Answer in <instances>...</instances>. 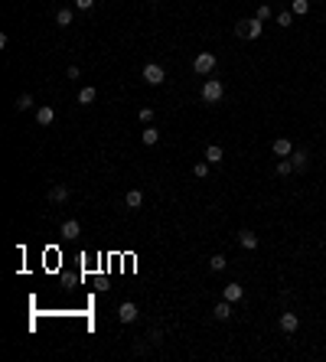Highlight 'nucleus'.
I'll return each instance as SVG.
<instances>
[{
    "mask_svg": "<svg viewBox=\"0 0 326 362\" xmlns=\"http://www.w3.org/2000/svg\"><path fill=\"white\" fill-rule=\"evenodd\" d=\"M55 23H59V26H72V10H69V7H62V10L55 13Z\"/></svg>",
    "mask_w": 326,
    "mask_h": 362,
    "instance_id": "nucleus-22",
    "label": "nucleus"
},
{
    "mask_svg": "<svg viewBox=\"0 0 326 362\" xmlns=\"http://www.w3.org/2000/svg\"><path fill=\"white\" fill-rule=\"evenodd\" d=\"M261 33H264V20H258V17H251V20H248V39H258Z\"/></svg>",
    "mask_w": 326,
    "mask_h": 362,
    "instance_id": "nucleus-15",
    "label": "nucleus"
},
{
    "mask_svg": "<svg viewBox=\"0 0 326 362\" xmlns=\"http://www.w3.org/2000/svg\"><path fill=\"white\" fill-rule=\"evenodd\" d=\"M141 141L147 144V147H153V144L160 141V131H157V127H150V124H147V127H144V134H141Z\"/></svg>",
    "mask_w": 326,
    "mask_h": 362,
    "instance_id": "nucleus-18",
    "label": "nucleus"
},
{
    "mask_svg": "<svg viewBox=\"0 0 326 362\" xmlns=\"http://www.w3.org/2000/svg\"><path fill=\"white\" fill-rule=\"evenodd\" d=\"M49 202H55V206L69 202V186H65V183H55V186L49 189Z\"/></svg>",
    "mask_w": 326,
    "mask_h": 362,
    "instance_id": "nucleus-7",
    "label": "nucleus"
},
{
    "mask_svg": "<svg viewBox=\"0 0 326 362\" xmlns=\"http://www.w3.org/2000/svg\"><path fill=\"white\" fill-rule=\"evenodd\" d=\"M65 75H69V78H78V75H82V69H78V66H69V69H65Z\"/></svg>",
    "mask_w": 326,
    "mask_h": 362,
    "instance_id": "nucleus-30",
    "label": "nucleus"
},
{
    "mask_svg": "<svg viewBox=\"0 0 326 362\" xmlns=\"http://www.w3.org/2000/svg\"><path fill=\"white\" fill-rule=\"evenodd\" d=\"M271 150H274V157H290L293 154V144L287 141V137H277V141L271 144Z\"/></svg>",
    "mask_w": 326,
    "mask_h": 362,
    "instance_id": "nucleus-10",
    "label": "nucleus"
},
{
    "mask_svg": "<svg viewBox=\"0 0 326 362\" xmlns=\"http://www.w3.org/2000/svg\"><path fill=\"white\" fill-rule=\"evenodd\" d=\"M147 340H150V343H153V346H157V343H160V340H163V333H160V329H150V333H147Z\"/></svg>",
    "mask_w": 326,
    "mask_h": 362,
    "instance_id": "nucleus-29",
    "label": "nucleus"
},
{
    "mask_svg": "<svg viewBox=\"0 0 326 362\" xmlns=\"http://www.w3.org/2000/svg\"><path fill=\"white\" fill-rule=\"evenodd\" d=\"M212 317H216V320H232V304H228V300L216 304V310H212Z\"/></svg>",
    "mask_w": 326,
    "mask_h": 362,
    "instance_id": "nucleus-16",
    "label": "nucleus"
},
{
    "mask_svg": "<svg viewBox=\"0 0 326 362\" xmlns=\"http://www.w3.org/2000/svg\"><path fill=\"white\" fill-rule=\"evenodd\" d=\"M124 206H127V209H141L144 206V193H141V189H127V193H124Z\"/></svg>",
    "mask_w": 326,
    "mask_h": 362,
    "instance_id": "nucleus-11",
    "label": "nucleus"
},
{
    "mask_svg": "<svg viewBox=\"0 0 326 362\" xmlns=\"http://www.w3.org/2000/svg\"><path fill=\"white\" fill-rule=\"evenodd\" d=\"M254 17H258V20H268V17H271V7H268V3H261V7H258V13H254Z\"/></svg>",
    "mask_w": 326,
    "mask_h": 362,
    "instance_id": "nucleus-26",
    "label": "nucleus"
},
{
    "mask_svg": "<svg viewBox=\"0 0 326 362\" xmlns=\"http://www.w3.org/2000/svg\"><path fill=\"white\" fill-rule=\"evenodd\" d=\"M209 268H212V271H225L228 258H225V254H212V258H209Z\"/></svg>",
    "mask_w": 326,
    "mask_h": 362,
    "instance_id": "nucleus-20",
    "label": "nucleus"
},
{
    "mask_svg": "<svg viewBox=\"0 0 326 362\" xmlns=\"http://www.w3.org/2000/svg\"><path fill=\"white\" fill-rule=\"evenodd\" d=\"M163 78H166V72H163L160 62H147L144 66V82L147 85H163Z\"/></svg>",
    "mask_w": 326,
    "mask_h": 362,
    "instance_id": "nucleus-3",
    "label": "nucleus"
},
{
    "mask_svg": "<svg viewBox=\"0 0 326 362\" xmlns=\"http://www.w3.org/2000/svg\"><path fill=\"white\" fill-rule=\"evenodd\" d=\"M209 166H212V163H209V160H199V163L193 166V173L199 176V180H206V176H209Z\"/></svg>",
    "mask_w": 326,
    "mask_h": 362,
    "instance_id": "nucleus-23",
    "label": "nucleus"
},
{
    "mask_svg": "<svg viewBox=\"0 0 326 362\" xmlns=\"http://www.w3.org/2000/svg\"><path fill=\"white\" fill-rule=\"evenodd\" d=\"M218 66V59H216V53H199L193 59V69H196V75H209L212 69Z\"/></svg>",
    "mask_w": 326,
    "mask_h": 362,
    "instance_id": "nucleus-2",
    "label": "nucleus"
},
{
    "mask_svg": "<svg viewBox=\"0 0 326 362\" xmlns=\"http://www.w3.org/2000/svg\"><path fill=\"white\" fill-rule=\"evenodd\" d=\"M33 108V95H20L17 98V111H30Z\"/></svg>",
    "mask_w": 326,
    "mask_h": 362,
    "instance_id": "nucleus-24",
    "label": "nucleus"
},
{
    "mask_svg": "<svg viewBox=\"0 0 326 362\" xmlns=\"http://www.w3.org/2000/svg\"><path fill=\"white\" fill-rule=\"evenodd\" d=\"M206 160H209V163H222V160H225V150H222L218 144H209V147H206Z\"/></svg>",
    "mask_w": 326,
    "mask_h": 362,
    "instance_id": "nucleus-13",
    "label": "nucleus"
},
{
    "mask_svg": "<svg viewBox=\"0 0 326 362\" xmlns=\"http://www.w3.org/2000/svg\"><path fill=\"white\" fill-rule=\"evenodd\" d=\"M277 326H281L284 333H297V326H300V317H297V313H290V310H284L281 317H277Z\"/></svg>",
    "mask_w": 326,
    "mask_h": 362,
    "instance_id": "nucleus-4",
    "label": "nucleus"
},
{
    "mask_svg": "<svg viewBox=\"0 0 326 362\" xmlns=\"http://www.w3.org/2000/svg\"><path fill=\"white\" fill-rule=\"evenodd\" d=\"M290 163H293V170H307V166H310L307 150H293V154H290Z\"/></svg>",
    "mask_w": 326,
    "mask_h": 362,
    "instance_id": "nucleus-14",
    "label": "nucleus"
},
{
    "mask_svg": "<svg viewBox=\"0 0 326 362\" xmlns=\"http://www.w3.org/2000/svg\"><path fill=\"white\" fill-rule=\"evenodd\" d=\"M137 317H141V313H137V304H130V300H124V304L118 307V320H121V323H134Z\"/></svg>",
    "mask_w": 326,
    "mask_h": 362,
    "instance_id": "nucleus-5",
    "label": "nucleus"
},
{
    "mask_svg": "<svg viewBox=\"0 0 326 362\" xmlns=\"http://www.w3.org/2000/svg\"><path fill=\"white\" fill-rule=\"evenodd\" d=\"M290 13H293V17H304V13H310V0H293V3H290Z\"/></svg>",
    "mask_w": 326,
    "mask_h": 362,
    "instance_id": "nucleus-19",
    "label": "nucleus"
},
{
    "mask_svg": "<svg viewBox=\"0 0 326 362\" xmlns=\"http://www.w3.org/2000/svg\"><path fill=\"white\" fill-rule=\"evenodd\" d=\"M241 297H245V287L241 284H225V290H222V300H228V304H238Z\"/></svg>",
    "mask_w": 326,
    "mask_h": 362,
    "instance_id": "nucleus-8",
    "label": "nucleus"
},
{
    "mask_svg": "<svg viewBox=\"0 0 326 362\" xmlns=\"http://www.w3.org/2000/svg\"><path fill=\"white\" fill-rule=\"evenodd\" d=\"M59 232H62V238H78V235H82V225H78L75 219H65L62 225H59Z\"/></svg>",
    "mask_w": 326,
    "mask_h": 362,
    "instance_id": "nucleus-9",
    "label": "nucleus"
},
{
    "mask_svg": "<svg viewBox=\"0 0 326 362\" xmlns=\"http://www.w3.org/2000/svg\"><path fill=\"white\" fill-rule=\"evenodd\" d=\"M95 98H98V88H91V85H85L78 91V105H91Z\"/></svg>",
    "mask_w": 326,
    "mask_h": 362,
    "instance_id": "nucleus-17",
    "label": "nucleus"
},
{
    "mask_svg": "<svg viewBox=\"0 0 326 362\" xmlns=\"http://www.w3.org/2000/svg\"><path fill=\"white\" fill-rule=\"evenodd\" d=\"M238 245L245 248V252H254V248H258V235H254L251 229H241L238 232Z\"/></svg>",
    "mask_w": 326,
    "mask_h": 362,
    "instance_id": "nucleus-6",
    "label": "nucleus"
},
{
    "mask_svg": "<svg viewBox=\"0 0 326 362\" xmlns=\"http://www.w3.org/2000/svg\"><path fill=\"white\" fill-rule=\"evenodd\" d=\"M277 23H281V26H290V23H293V13H290V10H281V13H277Z\"/></svg>",
    "mask_w": 326,
    "mask_h": 362,
    "instance_id": "nucleus-25",
    "label": "nucleus"
},
{
    "mask_svg": "<svg viewBox=\"0 0 326 362\" xmlns=\"http://www.w3.org/2000/svg\"><path fill=\"white\" fill-rule=\"evenodd\" d=\"M222 95H225V85H222L218 78H206V82H202V101H206V105H218Z\"/></svg>",
    "mask_w": 326,
    "mask_h": 362,
    "instance_id": "nucleus-1",
    "label": "nucleus"
},
{
    "mask_svg": "<svg viewBox=\"0 0 326 362\" xmlns=\"http://www.w3.org/2000/svg\"><path fill=\"white\" fill-rule=\"evenodd\" d=\"M36 121H39L43 127H49V124L55 121V111L49 108V105H43V108H36Z\"/></svg>",
    "mask_w": 326,
    "mask_h": 362,
    "instance_id": "nucleus-12",
    "label": "nucleus"
},
{
    "mask_svg": "<svg viewBox=\"0 0 326 362\" xmlns=\"http://www.w3.org/2000/svg\"><path fill=\"white\" fill-rule=\"evenodd\" d=\"M137 118H141L144 124H150V121H153V108H141V114H137Z\"/></svg>",
    "mask_w": 326,
    "mask_h": 362,
    "instance_id": "nucleus-27",
    "label": "nucleus"
},
{
    "mask_svg": "<svg viewBox=\"0 0 326 362\" xmlns=\"http://www.w3.org/2000/svg\"><path fill=\"white\" fill-rule=\"evenodd\" d=\"M290 173H293L290 157H281V160H277V176H290Z\"/></svg>",
    "mask_w": 326,
    "mask_h": 362,
    "instance_id": "nucleus-21",
    "label": "nucleus"
},
{
    "mask_svg": "<svg viewBox=\"0 0 326 362\" xmlns=\"http://www.w3.org/2000/svg\"><path fill=\"white\" fill-rule=\"evenodd\" d=\"M95 7V0H75V10H91Z\"/></svg>",
    "mask_w": 326,
    "mask_h": 362,
    "instance_id": "nucleus-28",
    "label": "nucleus"
}]
</instances>
